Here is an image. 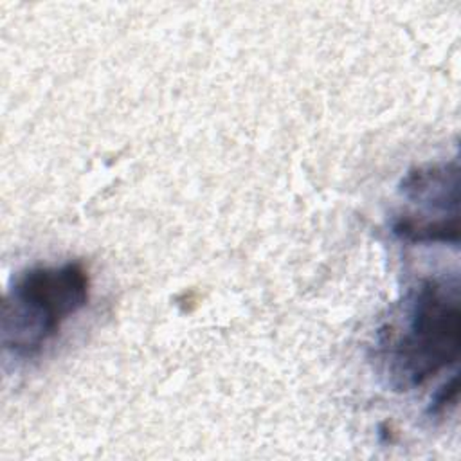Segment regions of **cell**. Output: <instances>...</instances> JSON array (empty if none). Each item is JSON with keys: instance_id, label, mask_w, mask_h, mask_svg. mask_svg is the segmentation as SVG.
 Instances as JSON below:
<instances>
[{"instance_id": "cell-4", "label": "cell", "mask_w": 461, "mask_h": 461, "mask_svg": "<svg viewBox=\"0 0 461 461\" xmlns=\"http://www.w3.org/2000/svg\"><path fill=\"white\" fill-rule=\"evenodd\" d=\"M393 232L412 243H457L459 218L457 214L445 218H427L418 214L400 216L393 223Z\"/></svg>"}, {"instance_id": "cell-1", "label": "cell", "mask_w": 461, "mask_h": 461, "mask_svg": "<svg viewBox=\"0 0 461 461\" xmlns=\"http://www.w3.org/2000/svg\"><path fill=\"white\" fill-rule=\"evenodd\" d=\"M459 344L457 279H423L407 299L402 326L382 331L380 349L389 385L396 391L423 385L457 360Z\"/></svg>"}, {"instance_id": "cell-5", "label": "cell", "mask_w": 461, "mask_h": 461, "mask_svg": "<svg viewBox=\"0 0 461 461\" xmlns=\"http://www.w3.org/2000/svg\"><path fill=\"white\" fill-rule=\"evenodd\" d=\"M457 394H459V378L457 375H454L448 382H445L434 394V398L430 400V407H429V414L430 418H441L445 414H448L450 409L456 407L457 403Z\"/></svg>"}, {"instance_id": "cell-2", "label": "cell", "mask_w": 461, "mask_h": 461, "mask_svg": "<svg viewBox=\"0 0 461 461\" xmlns=\"http://www.w3.org/2000/svg\"><path fill=\"white\" fill-rule=\"evenodd\" d=\"M88 294L90 277L77 261L22 272L2 304L4 349L22 358L34 357L88 303Z\"/></svg>"}, {"instance_id": "cell-3", "label": "cell", "mask_w": 461, "mask_h": 461, "mask_svg": "<svg viewBox=\"0 0 461 461\" xmlns=\"http://www.w3.org/2000/svg\"><path fill=\"white\" fill-rule=\"evenodd\" d=\"M402 194L429 209L457 212L459 207V167L457 160L425 164L407 171L400 182Z\"/></svg>"}]
</instances>
